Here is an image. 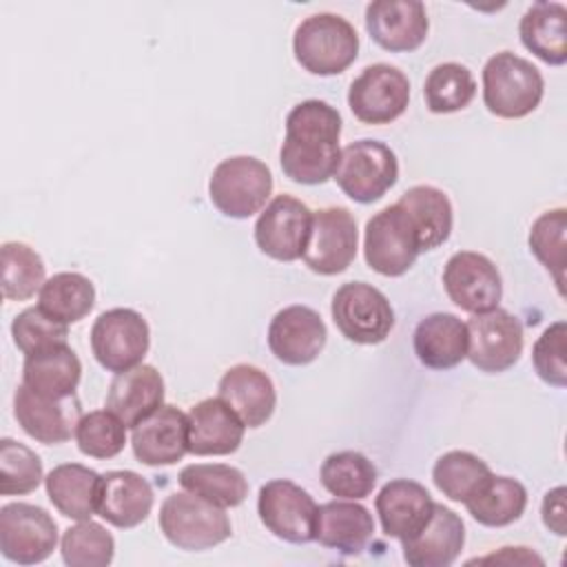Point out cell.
<instances>
[{
    "label": "cell",
    "mask_w": 567,
    "mask_h": 567,
    "mask_svg": "<svg viewBox=\"0 0 567 567\" xmlns=\"http://www.w3.org/2000/svg\"><path fill=\"white\" fill-rule=\"evenodd\" d=\"M321 483L337 498L361 501L377 485V467L361 452H334L321 463Z\"/></svg>",
    "instance_id": "36"
},
{
    "label": "cell",
    "mask_w": 567,
    "mask_h": 567,
    "mask_svg": "<svg viewBox=\"0 0 567 567\" xmlns=\"http://www.w3.org/2000/svg\"><path fill=\"white\" fill-rule=\"evenodd\" d=\"M443 288L454 306L472 315L498 308L503 297L498 268L489 257L474 250H461L447 259Z\"/></svg>",
    "instance_id": "16"
},
{
    "label": "cell",
    "mask_w": 567,
    "mask_h": 567,
    "mask_svg": "<svg viewBox=\"0 0 567 567\" xmlns=\"http://www.w3.org/2000/svg\"><path fill=\"white\" fill-rule=\"evenodd\" d=\"M332 179L352 202L372 204L396 184L399 159L379 140H357L341 148Z\"/></svg>",
    "instance_id": "6"
},
{
    "label": "cell",
    "mask_w": 567,
    "mask_h": 567,
    "mask_svg": "<svg viewBox=\"0 0 567 567\" xmlns=\"http://www.w3.org/2000/svg\"><path fill=\"white\" fill-rule=\"evenodd\" d=\"M565 230H567V210L551 208L536 217L529 228V250L534 257L554 275L558 292L563 295L565 284Z\"/></svg>",
    "instance_id": "41"
},
{
    "label": "cell",
    "mask_w": 567,
    "mask_h": 567,
    "mask_svg": "<svg viewBox=\"0 0 567 567\" xmlns=\"http://www.w3.org/2000/svg\"><path fill=\"white\" fill-rule=\"evenodd\" d=\"M58 545L53 516L31 503H7L0 509V551L16 565H38Z\"/></svg>",
    "instance_id": "11"
},
{
    "label": "cell",
    "mask_w": 567,
    "mask_h": 567,
    "mask_svg": "<svg viewBox=\"0 0 567 567\" xmlns=\"http://www.w3.org/2000/svg\"><path fill=\"white\" fill-rule=\"evenodd\" d=\"M82 377V363L69 346H60L33 357H24L22 383L33 392L51 399L75 394Z\"/></svg>",
    "instance_id": "31"
},
{
    "label": "cell",
    "mask_w": 567,
    "mask_h": 567,
    "mask_svg": "<svg viewBox=\"0 0 567 567\" xmlns=\"http://www.w3.org/2000/svg\"><path fill=\"white\" fill-rule=\"evenodd\" d=\"M295 60L312 75H339L359 55L354 27L337 13H312L303 18L292 35Z\"/></svg>",
    "instance_id": "2"
},
{
    "label": "cell",
    "mask_w": 567,
    "mask_h": 567,
    "mask_svg": "<svg viewBox=\"0 0 567 567\" xmlns=\"http://www.w3.org/2000/svg\"><path fill=\"white\" fill-rule=\"evenodd\" d=\"M374 507L383 534L396 540H408L425 527L432 516L434 501L430 492L410 478H394L381 487Z\"/></svg>",
    "instance_id": "21"
},
{
    "label": "cell",
    "mask_w": 567,
    "mask_h": 567,
    "mask_svg": "<svg viewBox=\"0 0 567 567\" xmlns=\"http://www.w3.org/2000/svg\"><path fill=\"white\" fill-rule=\"evenodd\" d=\"M419 233L399 204H390L365 224L363 257L365 264L383 277L405 275L421 255Z\"/></svg>",
    "instance_id": "7"
},
{
    "label": "cell",
    "mask_w": 567,
    "mask_h": 567,
    "mask_svg": "<svg viewBox=\"0 0 567 567\" xmlns=\"http://www.w3.org/2000/svg\"><path fill=\"white\" fill-rule=\"evenodd\" d=\"M159 405H164V379L157 368L146 363L115 374L106 392V410L131 430Z\"/></svg>",
    "instance_id": "26"
},
{
    "label": "cell",
    "mask_w": 567,
    "mask_h": 567,
    "mask_svg": "<svg viewBox=\"0 0 567 567\" xmlns=\"http://www.w3.org/2000/svg\"><path fill=\"white\" fill-rule=\"evenodd\" d=\"M13 414L31 439L44 445H58L75 436L82 405L75 394L69 399H51L20 383L13 394Z\"/></svg>",
    "instance_id": "17"
},
{
    "label": "cell",
    "mask_w": 567,
    "mask_h": 567,
    "mask_svg": "<svg viewBox=\"0 0 567 567\" xmlns=\"http://www.w3.org/2000/svg\"><path fill=\"white\" fill-rule=\"evenodd\" d=\"M532 361L536 374L554 385L565 388L567 385V326L565 321L551 323L534 343Z\"/></svg>",
    "instance_id": "45"
},
{
    "label": "cell",
    "mask_w": 567,
    "mask_h": 567,
    "mask_svg": "<svg viewBox=\"0 0 567 567\" xmlns=\"http://www.w3.org/2000/svg\"><path fill=\"white\" fill-rule=\"evenodd\" d=\"M489 476V465L465 450L445 452L432 467V481L436 489L454 503H465L472 498Z\"/></svg>",
    "instance_id": "37"
},
{
    "label": "cell",
    "mask_w": 567,
    "mask_h": 567,
    "mask_svg": "<svg viewBox=\"0 0 567 567\" xmlns=\"http://www.w3.org/2000/svg\"><path fill=\"white\" fill-rule=\"evenodd\" d=\"M179 485L219 507H237L248 496V483L241 470L224 463H193L182 467Z\"/></svg>",
    "instance_id": "34"
},
{
    "label": "cell",
    "mask_w": 567,
    "mask_h": 567,
    "mask_svg": "<svg viewBox=\"0 0 567 567\" xmlns=\"http://www.w3.org/2000/svg\"><path fill=\"white\" fill-rule=\"evenodd\" d=\"M410 102L408 75L385 62L365 66L350 84L348 106L363 124H390L403 115Z\"/></svg>",
    "instance_id": "12"
},
{
    "label": "cell",
    "mask_w": 567,
    "mask_h": 567,
    "mask_svg": "<svg viewBox=\"0 0 567 567\" xmlns=\"http://www.w3.org/2000/svg\"><path fill=\"white\" fill-rule=\"evenodd\" d=\"M219 399L246 427H261L275 412L277 392L270 377L250 363H237L219 379Z\"/></svg>",
    "instance_id": "24"
},
{
    "label": "cell",
    "mask_w": 567,
    "mask_h": 567,
    "mask_svg": "<svg viewBox=\"0 0 567 567\" xmlns=\"http://www.w3.org/2000/svg\"><path fill=\"white\" fill-rule=\"evenodd\" d=\"M414 354L430 370H450L467 359V326L452 312H432L414 328Z\"/></svg>",
    "instance_id": "28"
},
{
    "label": "cell",
    "mask_w": 567,
    "mask_h": 567,
    "mask_svg": "<svg viewBox=\"0 0 567 567\" xmlns=\"http://www.w3.org/2000/svg\"><path fill=\"white\" fill-rule=\"evenodd\" d=\"M545 93L540 71L525 58L501 51L483 66V104L503 120H520L538 109Z\"/></svg>",
    "instance_id": "3"
},
{
    "label": "cell",
    "mask_w": 567,
    "mask_h": 567,
    "mask_svg": "<svg viewBox=\"0 0 567 567\" xmlns=\"http://www.w3.org/2000/svg\"><path fill=\"white\" fill-rule=\"evenodd\" d=\"M100 481L102 476L86 465L62 463L44 476V487L49 501L62 516L89 520L93 514H97Z\"/></svg>",
    "instance_id": "29"
},
{
    "label": "cell",
    "mask_w": 567,
    "mask_h": 567,
    "mask_svg": "<svg viewBox=\"0 0 567 567\" xmlns=\"http://www.w3.org/2000/svg\"><path fill=\"white\" fill-rule=\"evenodd\" d=\"M467 326V359L481 372H505L523 354V323L503 308L472 315Z\"/></svg>",
    "instance_id": "13"
},
{
    "label": "cell",
    "mask_w": 567,
    "mask_h": 567,
    "mask_svg": "<svg viewBox=\"0 0 567 567\" xmlns=\"http://www.w3.org/2000/svg\"><path fill=\"white\" fill-rule=\"evenodd\" d=\"M188 416V452L195 456H226L237 452L246 425L219 399H204L190 408Z\"/></svg>",
    "instance_id": "23"
},
{
    "label": "cell",
    "mask_w": 567,
    "mask_h": 567,
    "mask_svg": "<svg viewBox=\"0 0 567 567\" xmlns=\"http://www.w3.org/2000/svg\"><path fill=\"white\" fill-rule=\"evenodd\" d=\"M520 42L551 66L567 62V9L560 2H534L518 24Z\"/></svg>",
    "instance_id": "30"
},
{
    "label": "cell",
    "mask_w": 567,
    "mask_h": 567,
    "mask_svg": "<svg viewBox=\"0 0 567 567\" xmlns=\"http://www.w3.org/2000/svg\"><path fill=\"white\" fill-rule=\"evenodd\" d=\"M75 441L80 452L91 458H113L126 445V425L111 410H93L82 414Z\"/></svg>",
    "instance_id": "43"
},
{
    "label": "cell",
    "mask_w": 567,
    "mask_h": 567,
    "mask_svg": "<svg viewBox=\"0 0 567 567\" xmlns=\"http://www.w3.org/2000/svg\"><path fill=\"white\" fill-rule=\"evenodd\" d=\"M374 536V520L368 507L341 498L319 505L315 540L343 556L361 554Z\"/></svg>",
    "instance_id": "27"
},
{
    "label": "cell",
    "mask_w": 567,
    "mask_h": 567,
    "mask_svg": "<svg viewBox=\"0 0 567 567\" xmlns=\"http://www.w3.org/2000/svg\"><path fill=\"white\" fill-rule=\"evenodd\" d=\"M42 478V461L31 447L13 439L0 441V492L4 496L31 494Z\"/></svg>",
    "instance_id": "42"
},
{
    "label": "cell",
    "mask_w": 567,
    "mask_h": 567,
    "mask_svg": "<svg viewBox=\"0 0 567 567\" xmlns=\"http://www.w3.org/2000/svg\"><path fill=\"white\" fill-rule=\"evenodd\" d=\"M11 337L24 357H33L66 346V323L49 317L38 306L22 310L11 323Z\"/></svg>",
    "instance_id": "44"
},
{
    "label": "cell",
    "mask_w": 567,
    "mask_h": 567,
    "mask_svg": "<svg viewBox=\"0 0 567 567\" xmlns=\"http://www.w3.org/2000/svg\"><path fill=\"white\" fill-rule=\"evenodd\" d=\"M396 204L412 219L423 252L434 250L436 246L447 241L454 224V213L443 190L427 184H419L408 188Z\"/></svg>",
    "instance_id": "32"
},
{
    "label": "cell",
    "mask_w": 567,
    "mask_h": 567,
    "mask_svg": "<svg viewBox=\"0 0 567 567\" xmlns=\"http://www.w3.org/2000/svg\"><path fill=\"white\" fill-rule=\"evenodd\" d=\"M359 248V230L352 213L330 206L312 213V228L303 250V264L323 277L348 270Z\"/></svg>",
    "instance_id": "15"
},
{
    "label": "cell",
    "mask_w": 567,
    "mask_h": 567,
    "mask_svg": "<svg viewBox=\"0 0 567 567\" xmlns=\"http://www.w3.org/2000/svg\"><path fill=\"white\" fill-rule=\"evenodd\" d=\"M95 306L93 281L80 272H58L38 292V308L62 323L82 321Z\"/></svg>",
    "instance_id": "35"
},
{
    "label": "cell",
    "mask_w": 567,
    "mask_h": 567,
    "mask_svg": "<svg viewBox=\"0 0 567 567\" xmlns=\"http://www.w3.org/2000/svg\"><path fill=\"white\" fill-rule=\"evenodd\" d=\"M62 560L69 567H106L115 554L113 536L95 520H78L62 534Z\"/></svg>",
    "instance_id": "40"
},
{
    "label": "cell",
    "mask_w": 567,
    "mask_h": 567,
    "mask_svg": "<svg viewBox=\"0 0 567 567\" xmlns=\"http://www.w3.org/2000/svg\"><path fill=\"white\" fill-rule=\"evenodd\" d=\"M151 483L133 470H111L102 474L97 514L120 529L144 523L153 509Z\"/></svg>",
    "instance_id": "25"
},
{
    "label": "cell",
    "mask_w": 567,
    "mask_h": 567,
    "mask_svg": "<svg viewBox=\"0 0 567 567\" xmlns=\"http://www.w3.org/2000/svg\"><path fill=\"white\" fill-rule=\"evenodd\" d=\"M487 560H496V563H514V565H527V563H536L543 565V558L538 554H534L529 547H503L498 554H489L485 558H474L470 563H487Z\"/></svg>",
    "instance_id": "47"
},
{
    "label": "cell",
    "mask_w": 567,
    "mask_h": 567,
    "mask_svg": "<svg viewBox=\"0 0 567 567\" xmlns=\"http://www.w3.org/2000/svg\"><path fill=\"white\" fill-rule=\"evenodd\" d=\"M312 228V210L292 195H277L255 221L257 248L275 261L303 257Z\"/></svg>",
    "instance_id": "14"
},
{
    "label": "cell",
    "mask_w": 567,
    "mask_h": 567,
    "mask_svg": "<svg viewBox=\"0 0 567 567\" xmlns=\"http://www.w3.org/2000/svg\"><path fill=\"white\" fill-rule=\"evenodd\" d=\"M330 312L337 330L361 346L385 341L394 328V310L388 297L365 281H350L337 288Z\"/></svg>",
    "instance_id": "8"
},
{
    "label": "cell",
    "mask_w": 567,
    "mask_h": 567,
    "mask_svg": "<svg viewBox=\"0 0 567 567\" xmlns=\"http://www.w3.org/2000/svg\"><path fill=\"white\" fill-rule=\"evenodd\" d=\"M317 509L315 498L292 481L275 478L259 489V520L272 536L286 543L306 545L315 540Z\"/></svg>",
    "instance_id": "10"
},
{
    "label": "cell",
    "mask_w": 567,
    "mask_h": 567,
    "mask_svg": "<svg viewBox=\"0 0 567 567\" xmlns=\"http://www.w3.org/2000/svg\"><path fill=\"white\" fill-rule=\"evenodd\" d=\"M42 257L22 241L2 244V295L11 301H27L44 286Z\"/></svg>",
    "instance_id": "39"
},
{
    "label": "cell",
    "mask_w": 567,
    "mask_h": 567,
    "mask_svg": "<svg viewBox=\"0 0 567 567\" xmlns=\"http://www.w3.org/2000/svg\"><path fill=\"white\" fill-rule=\"evenodd\" d=\"M159 529L173 547L184 551H206L228 540L233 534L224 507L186 489L164 498L159 507Z\"/></svg>",
    "instance_id": "4"
},
{
    "label": "cell",
    "mask_w": 567,
    "mask_h": 567,
    "mask_svg": "<svg viewBox=\"0 0 567 567\" xmlns=\"http://www.w3.org/2000/svg\"><path fill=\"white\" fill-rule=\"evenodd\" d=\"M565 496L567 489L563 485L549 489L543 498V523L549 532H554L556 536H565L567 534V507H565Z\"/></svg>",
    "instance_id": "46"
},
{
    "label": "cell",
    "mask_w": 567,
    "mask_h": 567,
    "mask_svg": "<svg viewBox=\"0 0 567 567\" xmlns=\"http://www.w3.org/2000/svg\"><path fill=\"white\" fill-rule=\"evenodd\" d=\"M476 95V80L472 71L458 62L436 64L423 84L425 106L432 113H456L465 109Z\"/></svg>",
    "instance_id": "38"
},
{
    "label": "cell",
    "mask_w": 567,
    "mask_h": 567,
    "mask_svg": "<svg viewBox=\"0 0 567 567\" xmlns=\"http://www.w3.org/2000/svg\"><path fill=\"white\" fill-rule=\"evenodd\" d=\"M401 545L403 560L412 567H450L465 545V525L456 512L434 503L425 527Z\"/></svg>",
    "instance_id": "22"
},
{
    "label": "cell",
    "mask_w": 567,
    "mask_h": 567,
    "mask_svg": "<svg viewBox=\"0 0 567 567\" xmlns=\"http://www.w3.org/2000/svg\"><path fill=\"white\" fill-rule=\"evenodd\" d=\"M341 115L323 100H303L286 117V137L279 148L288 179L317 186L334 175L339 164Z\"/></svg>",
    "instance_id": "1"
},
{
    "label": "cell",
    "mask_w": 567,
    "mask_h": 567,
    "mask_svg": "<svg viewBox=\"0 0 567 567\" xmlns=\"http://www.w3.org/2000/svg\"><path fill=\"white\" fill-rule=\"evenodd\" d=\"M131 447L135 458L151 467L182 461L188 452V416L175 405H159L133 427Z\"/></svg>",
    "instance_id": "20"
},
{
    "label": "cell",
    "mask_w": 567,
    "mask_h": 567,
    "mask_svg": "<svg viewBox=\"0 0 567 567\" xmlns=\"http://www.w3.org/2000/svg\"><path fill=\"white\" fill-rule=\"evenodd\" d=\"M365 29L381 49L410 53L425 42L430 20L419 0H374L365 7Z\"/></svg>",
    "instance_id": "18"
},
{
    "label": "cell",
    "mask_w": 567,
    "mask_h": 567,
    "mask_svg": "<svg viewBox=\"0 0 567 567\" xmlns=\"http://www.w3.org/2000/svg\"><path fill=\"white\" fill-rule=\"evenodd\" d=\"M151 346L146 319L133 308L104 310L91 328L95 361L109 372H126L142 363Z\"/></svg>",
    "instance_id": "9"
},
{
    "label": "cell",
    "mask_w": 567,
    "mask_h": 567,
    "mask_svg": "<svg viewBox=\"0 0 567 567\" xmlns=\"http://www.w3.org/2000/svg\"><path fill=\"white\" fill-rule=\"evenodd\" d=\"M326 323L308 306L281 308L268 326V348L286 365L312 363L326 346Z\"/></svg>",
    "instance_id": "19"
},
{
    "label": "cell",
    "mask_w": 567,
    "mask_h": 567,
    "mask_svg": "<svg viewBox=\"0 0 567 567\" xmlns=\"http://www.w3.org/2000/svg\"><path fill=\"white\" fill-rule=\"evenodd\" d=\"M463 505L478 525L505 527L523 516L527 507V489L516 478L492 474Z\"/></svg>",
    "instance_id": "33"
},
{
    "label": "cell",
    "mask_w": 567,
    "mask_h": 567,
    "mask_svg": "<svg viewBox=\"0 0 567 567\" xmlns=\"http://www.w3.org/2000/svg\"><path fill=\"white\" fill-rule=\"evenodd\" d=\"M272 193L270 168L250 155L221 159L208 179L213 206L233 219H246L259 213Z\"/></svg>",
    "instance_id": "5"
}]
</instances>
